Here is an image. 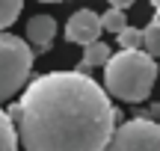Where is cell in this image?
I'll use <instances>...</instances> for the list:
<instances>
[{
  "mask_svg": "<svg viewBox=\"0 0 160 151\" xmlns=\"http://www.w3.org/2000/svg\"><path fill=\"white\" fill-rule=\"evenodd\" d=\"M24 151H107L119 113L83 71H48L27 83L9 110Z\"/></svg>",
  "mask_w": 160,
  "mask_h": 151,
  "instance_id": "cell-1",
  "label": "cell"
},
{
  "mask_svg": "<svg viewBox=\"0 0 160 151\" xmlns=\"http://www.w3.org/2000/svg\"><path fill=\"white\" fill-rule=\"evenodd\" d=\"M157 74L160 68L154 56H148L142 47H119V53H113L104 65V86L119 101L137 104L151 95Z\"/></svg>",
  "mask_w": 160,
  "mask_h": 151,
  "instance_id": "cell-2",
  "label": "cell"
},
{
  "mask_svg": "<svg viewBox=\"0 0 160 151\" xmlns=\"http://www.w3.org/2000/svg\"><path fill=\"white\" fill-rule=\"evenodd\" d=\"M33 47L12 33H0V101L12 98L18 89L27 86L33 71Z\"/></svg>",
  "mask_w": 160,
  "mask_h": 151,
  "instance_id": "cell-3",
  "label": "cell"
},
{
  "mask_svg": "<svg viewBox=\"0 0 160 151\" xmlns=\"http://www.w3.org/2000/svg\"><path fill=\"white\" fill-rule=\"evenodd\" d=\"M107 151H160V124L151 119H131L116 128Z\"/></svg>",
  "mask_w": 160,
  "mask_h": 151,
  "instance_id": "cell-4",
  "label": "cell"
},
{
  "mask_svg": "<svg viewBox=\"0 0 160 151\" xmlns=\"http://www.w3.org/2000/svg\"><path fill=\"white\" fill-rule=\"evenodd\" d=\"M101 33H104V24L92 9L74 12V15L68 18V24H65V39H68L71 45H83L86 47V45L101 39Z\"/></svg>",
  "mask_w": 160,
  "mask_h": 151,
  "instance_id": "cell-5",
  "label": "cell"
},
{
  "mask_svg": "<svg viewBox=\"0 0 160 151\" xmlns=\"http://www.w3.org/2000/svg\"><path fill=\"white\" fill-rule=\"evenodd\" d=\"M53 36H57V21L51 15H33L27 21V41L36 51H48L53 45Z\"/></svg>",
  "mask_w": 160,
  "mask_h": 151,
  "instance_id": "cell-6",
  "label": "cell"
},
{
  "mask_svg": "<svg viewBox=\"0 0 160 151\" xmlns=\"http://www.w3.org/2000/svg\"><path fill=\"white\" fill-rule=\"evenodd\" d=\"M110 56H113V51H110V45L107 41H92V45H86L83 47V68H98V65H107L110 62Z\"/></svg>",
  "mask_w": 160,
  "mask_h": 151,
  "instance_id": "cell-7",
  "label": "cell"
},
{
  "mask_svg": "<svg viewBox=\"0 0 160 151\" xmlns=\"http://www.w3.org/2000/svg\"><path fill=\"white\" fill-rule=\"evenodd\" d=\"M18 130H15V122L12 116L0 107V151H18Z\"/></svg>",
  "mask_w": 160,
  "mask_h": 151,
  "instance_id": "cell-8",
  "label": "cell"
},
{
  "mask_svg": "<svg viewBox=\"0 0 160 151\" xmlns=\"http://www.w3.org/2000/svg\"><path fill=\"white\" fill-rule=\"evenodd\" d=\"M139 47H142L148 56H154V59H160V24H154L151 21L148 27L142 30V39H139Z\"/></svg>",
  "mask_w": 160,
  "mask_h": 151,
  "instance_id": "cell-9",
  "label": "cell"
},
{
  "mask_svg": "<svg viewBox=\"0 0 160 151\" xmlns=\"http://www.w3.org/2000/svg\"><path fill=\"white\" fill-rule=\"evenodd\" d=\"M21 6H24V0H0V33L18 21Z\"/></svg>",
  "mask_w": 160,
  "mask_h": 151,
  "instance_id": "cell-10",
  "label": "cell"
},
{
  "mask_svg": "<svg viewBox=\"0 0 160 151\" xmlns=\"http://www.w3.org/2000/svg\"><path fill=\"white\" fill-rule=\"evenodd\" d=\"M101 24H104V30H107V33H113V36H119L122 30L128 27L125 12H122V9H113V6H110V9L101 15Z\"/></svg>",
  "mask_w": 160,
  "mask_h": 151,
  "instance_id": "cell-11",
  "label": "cell"
},
{
  "mask_svg": "<svg viewBox=\"0 0 160 151\" xmlns=\"http://www.w3.org/2000/svg\"><path fill=\"white\" fill-rule=\"evenodd\" d=\"M119 47H139V39H142V30H137V27H125L119 36Z\"/></svg>",
  "mask_w": 160,
  "mask_h": 151,
  "instance_id": "cell-12",
  "label": "cell"
},
{
  "mask_svg": "<svg viewBox=\"0 0 160 151\" xmlns=\"http://www.w3.org/2000/svg\"><path fill=\"white\" fill-rule=\"evenodd\" d=\"M133 3H137V0H110V6H113V9H122V12L131 9Z\"/></svg>",
  "mask_w": 160,
  "mask_h": 151,
  "instance_id": "cell-13",
  "label": "cell"
},
{
  "mask_svg": "<svg viewBox=\"0 0 160 151\" xmlns=\"http://www.w3.org/2000/svg\"><path fill=\"white\" fill-rule=\"evenodd\" d=\"M151 6H154V24H160V0H151Z\"/></svg>",
  "mask_w": 160,
  "mask_h": 151,
  "instance_id": "cell-14",
  "label": "cell"
},
{
  "mask_svg": "<svg viewBox=\"0 0 160 151\" xmlns=\"http://www.w3.org/2000/svg\"><path fill=\"white\" fill-rule=\"evenodd\" d=\"M39 3H65V0H39Z\"/></svg>",
  "mask_w": 160,
  "mask_h": 151,
  "instance_id": "cell-15",
  "label": "cell"
}]
</instances>
